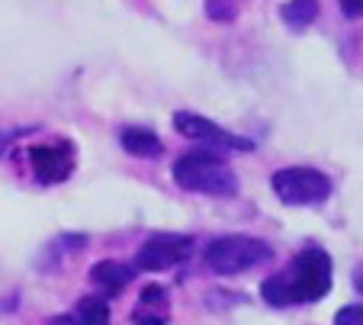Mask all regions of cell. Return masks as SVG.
<instances>
[{
  "label": "cell",
  "instance_id": "cell-9",
  "mask_svg": "<svg viewBox=\"0 0 363 325\" xmlns=\"http://www.w3.org/2000/svg\"><path fill=\"white\" fill-rule=\"evenodd\" d=\"M132 277H135V268L123 261H96L90 268V284L103 290V297H119L132 284Z\"/></svg>",
  "mask_w": 363,
  "mask_h": 325
},
{
  "label": "cell",
  "instance_id": "cell-10",
  "mask_svg": "<svg viewBox=\"0 0 363 325\" xmlns=\"http://www.w3.org/2000/svg\"><path fill=\"white\" fill-rule=\"evenodd\" d=\"M119 145L129 155H135V158H158V155L164 152L161 138L151 129H145V126H125V129L119 132Z\"/></svg>",
  "mask_w": 363,
  "mask_h": 325
},
{
  "label": "cell",
  "instance_id": "cell-4",
  "mask_svg": "<svg viewBox=\"0 0 363 325\" xmlns=\"http://www.w3.org/2000/svg\"><path fill=\"white\" fill-rule=\"evenodd\" d=\"M270 187L286 206H322L331 197L335 184L328 174L315 171V167H283L270 177Z\"/></svg>",
  "mask_w": 363,
  "mask_h": 325
},
{
  "label": "cell",
  "instance_id": "cell-2",
  "mask_svg": "<svg viewBox=\"0 0 363 325\" xmlns=\"http://www.w3.org/2000/svg\"><path fill=\"white\" fill-rule=\"evenodd\" d=\"M174 184L190 194H206V197H235L238 194V177L228 167V161L219 152L209 148H196L186 152L174 161Z\"/></svg>",
  "mask_w": 363,
  "mask_h": 325
},
{
  "label": "cell",
  "instance_id": "cell-8",
  "mask_svg": "<svg viewBox=\"0 0 363 325\" xmlns=\"http://www.w3.org/2000/svg\"><path fill=\"white\" fill-rule=\"evenodd\" d=\"M171 322V297L167 287L148 284L138 293V306L132 309V325H167Z\"/></svg>",
  "mask_w": 363,
  "mask_h": 325
},
{
  "label": "cell",
  "instance_id": "cell-15",
  "mask_svg": "<svg viewBox=\"0 0 363 325\" xmlns=\"http://www.w3.org/2000/svg\"><path fill=\"white\" fill-rule=\"evenodd\" d=\"M335 325H363V306L354 303V306H341L335 312Z\"/></svg>",
  "mask_w": 363,
  "mask_h": 325
},
{
  "label": "cell",
  "instance_id": "cell-11",
  "mask_svg": "<svg viewBox=\"0 0 363 325\" xmlns=\"http://www.w3.org/2000/svg\"><path fill=\"white\" fill-rule=\"evenodd\" d=\"M280 16H283V23H286L289 29H306V26H312L315 23V16H318V0H289V4H283V10H280Z\"/></svg>",
  "mask_w": 363,
  "mask_h": 325
},
{
  "label": "cell",
  "instance_id": "cell-16",
  "mask_svg": "<svg viewBox=\"0 0 363 325\" xmlns=\"http://www.w3.org/2000/svg\"><path fill=\"white\" fill-rule=\"evenodd\" d=\"M337 4H341V10H344L347 20H360L363 16V0H337Z\"/></svg>",
  "mask_w": 363,
  "mask_h": 325
},
{
  "label": "cell",
  "instance_id": "cell-12",
  "mask_svg": "<svg viewBox=\"0 0 363 325\" xmlns=\"http://www.w3.org/2000/svg\"><path fill=\"white\" fill-rule=\"evenodd\" d=\"M77 325H110V303L103 297H81L74 306Z\"/></svg>",
  "mask_w": 363,
  "mask_h": 325
},
{
  "label": "cell",
  "instance_id": "cell-6",
  "mask_svg": "<svg viewBox=\"0 0 363 325\" xmlns=\"http://www.w3.org/2000/svg\"><path fill=\"white\" fill-rule=\"evenodd\" d=\"M193 255V238L190 236H177V232H158L148 236L145 245L135 255V268L138 270H167L184 264Z\"/></svg>",
  "mask_w": 363,
  "mask_h": 325
},
{
  "label": "cell",
  "instance_id": "cell-17",
  "mask_svg": "<svg viewBox=\"0 0 363 325\" xmlns=\"http://www.w3.org/2000/svg\"><path fill=\"white\" fill-rule=\"evenodd\" d=\"M354 290L363 297V264H357L354 268Z\"/></svg>",
  "mask_w": 363,
  "mask_h": 325
},
{
  "label": "cell",
  "instance_id": "cell-1",
  "mask_svg": "<svg viewBox=\"0 0 363 325\" xmlns=\"http://www.w3.org/2000/svg\"><path fill=\"white\" fill-rule=\"evenodd\" d=\"M331 290V258L325 248L308 245L293 258L286 270L267 277L261 284L264 303L286 309V306H302V303H318Z\"/></svg>",
  "mask_w": 363,
  "mask_h": 325
},
{
  "label": "cell",
  "instance_id": "cell-13",
  "mask_svg": "<svg viewBox=\"0 0 363 325\" xmlns=\"http://www.w3.org/2000/svg\"><path fill=\"white\" fill-rule=\"evenodd\" d=\"M84 245H87V236H62L45 248V258H55V261L62 264L65 255H74V251H81Z\"/></svg>",
  "mask_w": 363,
  "mask_h": 325
},
{
  "label": "cell",
  "instance_id": "cell-18",
  "mask_svg": "<svg viewBox=\"0 0 363 325\" xmlns=\"http://www.w3.org/2000/svg\"><path fill=\"white\" fill-rule=\"evenodd\" d=\"M48 325H77V319L74 316H52Z\"/></svg>",
  "mask_w": 363,
  "mask_h": 325
},
{
  "label": "cell",
  "instance_id": "cell-5",
  "mask_svg": "<svg viewBox=\"0 0 363 325\" xmlns=\"http://www.w3.org/2000/svg\"><path fill=\"white\" fill-rule=\"evenodd\" d=\"M171 123L184 138H193V142H199V145H209V152H251L254 148L251 138L235 136V132L222 129L219 123L199 116V113L180 110V113H174Z\"/></svg>",
  "mask_w": 363,
  "mask_h": 325
},
{
  "label": "cell",
  "instance_id": "cell-14",
  "mask_svg": "<svg viewBox=\"0 0 363 325\" xmlns=\"http://www.w3.org/2000/svg\"><path fill=\"white\" fill-rule=\"evenodd\" d=\"M206 16L213 23H232L238 16L235 0H206Z\"/></svg>",
  "mask_w": 363,
  "mask_h": 325
},
{
  "label": "cell",
  "instance_id": "cell-3",
  "mask_svg": "<svg viewBox=\"0 0 363 325\" xmlns=\"http://www.w3.org/2000/svg\"><path fill=\"white\" fill-rule=\"evenodd\" d=\"M274 258V248L267 242L254 236H219L213 242L206 245V268L213 274L222 277H235V274H245V270L257 268V264H267Z\"/></svg>",
  "mask_w": 363,
  "mask_h": 325
},
{
  "label": "cell",
  "instance_id": "cell-7",
  "mask_svg": "<svg viewBox=\"0 0 363 325\" xmlns=\"http://www.w3.org/2000/svg\"><path fill=\"white\" fill-rule=\"evenodd\" d=\"M29 165L39 184H62L74 171V145L68 138L55 145H33L29 148Z\"/></svg>",
  "mask_w": 363,
  "mask_h": 325
}]
</instances>
